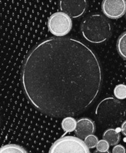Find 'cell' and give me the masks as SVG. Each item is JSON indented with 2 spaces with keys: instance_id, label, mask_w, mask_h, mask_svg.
Masks as SVG:
<instances>
[{
  "instance_id": "d6986e66",
  "label": "cell",
  "mask_w": 126,
  "mask_h": 153,
  "mask_svg": "<svg viewBox=\"0 0 126 153\" xmlns=\"http://www.w3.org/2000/svg\"><path fill=\"white\" fill-rule=\"evenodd\" d=\"M125 18H126V14H125Z\"/></svg>"
},
{
  "instance_id": "6da1fadb",
  "label": "cell",
  "mask_w": 126,
  "mask_h": 153,
  "mask_svg": "<svg viewBox=\"0 0 126 153\" xmlns=\"http://www.w3.org/2000/svg\"><path fill=\"white\" fill-rule=\"evenodd\" d=\"M97 55L73 38L51 37L28 53L22 70L25 97L52 117L78 115L96 101L102 84Z\"/></svg>"
},
{
  "instance_id": "9c48e42d",
  "label": "cell",
  "mask_w": 126,
  "mask_h": 153,
  "mask_svg": "<svg viewBox=\"0 0 126 153\" xmlns=\"http://www.w3.org/2000/svg\"><path fill=\"white\" fill-rule=\"evenodd\" d=\"M120 130H122V128L121 129L119 128L114 129L112 128H108L103 134V139L106 140L110 146H116L120 142L121 136L119 134Z\"/></svg>"
},
{
  "instance_id": "7c38bea8",
  "label": "cell",
  "mask_w": 126,
  "mask_h": 153,
  "mask_svg": "<svg viewBox=\"0 0 126 153\" xmlns=\"http://www.w3.org/2000/svg\"><path fill=\"white\" fill-rule=\"evenodd\" d=\"M0 153H28V152L19 145H5L0 149Z\"/></svg>"
},
{
  "instance_id": "8992f818",
  "label": "cell",
  "mask_w": 126,
  "mask_h": 153,
  "mask_svg": "<svg viewBox=\"0 0 126 153\" xmlns=\"http://www.w3.org/2000/svg\"><path fill=\"white\" fill-rule=\"evenodd\" d=\"M102 10L108 19L122 18L126 14V0H103Z\"/></svg>"
},
{
  "instance_id": "e0dca14e",
  "label": "cell",
  "mask_w": 126,
  "mask_h": 153,
  "mask_svg": "<svg viewBox=\"0 0 126 153\" xmlns=\"http://www.w3.org/2000/svg\"><path fill=\"white\" fill-rule=\"evenodd\" d=\"M121 128H122V132L123 133V135L126 136V120H125L122 123Z\"/></svg>"
},
{
  "instance_id": "52a82bcc",
  "label": "cell",
  "mask_w": 126,
  "mask_h": 153,
  "mask_svg": "<svg viewBox=\"0 0 126 153\" xmlns=\"http://www.w3.org/2000/svg\"><path fill=\"white\" fill-rule=\"evenodd\" d=\"M60 9L73 19L81 17L88 9V0H60Z\"/></svg>"
},
{
  "instance_id": "277c9868",
  "label": "cell",
  "mask_w": 126,
  "mask_h": 153,
  "mask_svg": "<svg viewBox=\"0 0 126 153\" xmlns=\"http://www.w3.org/2000/svg\"><path fill=\"white\" fill-rule=\"evenodd\" d=\"M49 153H90V151L79 138L62 136L52 144Z\"/></svg>"
},
{
  "instance_id": "4fadbf2b",
  "label": "cell",
  "mask_w": 126,
  "mask_h": 153,
  "mask_svg": "<svg viewBox=\"0 0 126 153\" xmlns=\"http://www.w3.org/2000/svg\"><path fill=\"white\" fill-rule=\"evenodd\" d=\"M114 96L119 100L126 99V85L119 84L114 88Z\"/></svg>"
},
{
  "instance_id": "9a60e30c",
  "label": "cell",
  "mask_w": 126,
  "mask_h": 153,
  "mask_svg": "<svg viewBox=\"0 0 126 153\" xmlns=\"http://www.w3.org/2000/svg\"><path fill=\"white\" fill-rule=\"evenodd\" d=\"M110 147V145L106 140L105 139H102L99 142L97 146H96V149H97L98 151L99 152H107L108 151Z\"/></svg>"
},
{
  "instance_id": "ba28073f",
  "label": "cell",
  "mask_w": 126,
  "mask_h": 153,
  "mask_svg": "<svg viewBox=\"0 0 126 153\" xmlns=\"http://www.w3.org/2000/svg\"><path fill=\"white\" fill-rule=\"evenodd\" d=\"M96 131V125L92 119L82 118L77 121L75 133L79 139H85L87 136L93 135Z\"/></svg>"
},
{
  "instance_id": "ac0fdd59",
  "label": "cell",
  "mask_w": 126,
  "mask_h": 153,
  "mask_svg": "<svg viewBox=\"0 0 126 153\" xmlns=\"http://www.w3.org/2000/svg\"><path fill=\"white\" fill-rule=\"evenodd\" d=\"M93 153H111V152H108V151H107V152H99V151H98V150H96V151L94 152Z\"/></svg>"
},
{
  "instance_id": "5b68a950",
  "label": "cell",
  "mask_w": 126,
  "mask_h": 153,
  "mask_svg": "<svg viewBox=\"0 0 126 153\" xmlns=\"http://www.w3.org/2000/svg\"><path fill=\"white\" fill-rule=\"evenodd\" d=\"M48 28L56 37H63L72 30V18L63 12L53 13L48 20Z\"/></svg>"
},
{
  "instance_id": "2e32d148",
  "label": "cell",
  "mask_w": 126,
  "mask_h": 153,
  "mask_svg": "<svg viewBox=\"0 0 126 153\" xmlns=\"http://www.w3.org/2000/svg\"><path fill=\"white\" fill-rule=\"evenodd\" d=\"M112 153H125V149L122 145H116L112 149Z\"/></svg>"
},
{
  "instance_id": "30bf717a",
  "label": "cell",
  "mask_w": 126,
  "mask_h": 153,
  "mask_svg": "<svg viewBox=\"0 0 126 153\" xmlns=\"http://www.w3.org/2000/svg\"><path fill=\"white\" fill-rule=\"evenodd\" d=\"M76 125H77V122L74 118L71 117V116H67V117L64 118L62 122V128L65 131V133L72 132L76 130Z\"/></svg>"
},
{
  "instance_id": "7a4b0ae2",
  "label": "cell",
  "mask_w": 126,
  "mask_h": 153,
  "mask_svg": "<svg viewBox=\"0 0 126 153\" xmlns=\"http://www.w3.org/2000/svg\"><path fill=\"white\" fill-rule=\"evenodd\" d=\"M83 37L92 43H102L110 38L112 27L106 17L101 14H91L81 23Z\"/></svg>"
},
{
  "instance_id": "8fae6325",
  "label": "cell",
  "mask_w": 126,
  "mask_h": 153,
  "mask_svg": "<svg viewBox=\"0 0 126 153\" xmlns=\"http://www.w3.org/2000/svg\"><path fill=\"white\" fill-rule=\"evenodd\" d=\"M117 51L122 59L126 60V32L121 34L117 40Z\"/></svg>"
},
{
  "instance_id": "5bb4252c",
  "label": "cell",
  "mask_w": 126,
  "mask_h": 153,
  "mask_svg": "<svg viewBox=\"0 0 126 153\" xmlns=\"http://www.w3.org/2000/svg\"><path fill=\"white\" fill-rule=\"evenodd\" d=\"M84 142H85V145L88 146V149H94V148L97 146L99 140L98 139V137L96 136L95 135H90L85 138Z\"/></svg>"
},
{
  "instance_id": "3957f363",
  "label": "cell",
  "mask_w": 126,
  "mask_h": 153,
  "mask_svg": "<svg viewBox=\"0 0 126 153\" xmlns=\"http://www.w3.org/2000/svg\"><path fill=\"white\" fill-rule=\"evenodd\" d=\"M125 105L119 99L108 97L98 104L96 116L102 126L113 127L122 123L125 115Z\"/></svg>"
}]
</instances>
